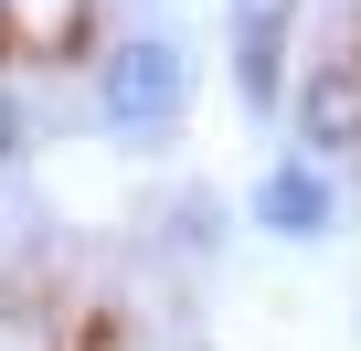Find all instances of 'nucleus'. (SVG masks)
I'll use <instances>...</instances> for the list:
<instances>
[{
	"label": "nucleus",
	"mask_w": 361,
	"mask_h": 351,
	"mask_svg": "<svg viewBox=\"0 0 361 351\" xmlns=\"http://www.w3.org/2000/svg\"><path fill=\"white\" fill-rule=\"evenodd\" d=\"M180 96H192V64H180L170 32H128V43L96 64V107H106L117 128H170Z\"/></svg>",
	"instance_id": "1"
},
{
	"label": "nucleus",
	"mask_w": 361,
	"mask_h": 351,
	"mask_svg": "<svg viewBox=\"0 0 361 351\" xmlns=\"http://www.w3.org/2000/svg\"><path fill=\"white\" fill-rule=\"evenodd\" d=\"M287 32H298V0H234V96L255 117H276V64H287Z\"/></svg>",
	"instance_id": "2"
},
{
	"label": "nucleus",
	"mask_w": 361,
	"mask_h": 351,
	"mask_svg": "<svg viewBox=\"0 0 361 351\" xmlns=\"http://www.w3.org/2000/svg\"><path fill=\"white\" fill-rule=\"evenodd\" d=\"M245 213H255V234H287V245H319V234L340 224V192L319 182L308 160H276L266 182H255V203H245Z\"/></svg>",
	"instance_id": "3"
},
{
	"label": "nucleus",
	"mask_w": 361,
	"mask_h": 351,
	"mask_svg": "<svg viewBox=\"0 0 361 351\" xmlns=\"http://www.w3.org/2000/svg\"><path fill=\"white\" fill-rule=\"evenodd\" d=\"M298 138L308 149H350L361 138V64L350 54H329V64L298 75Z\"/></svg>",
	"instance_id": "4"
},
{
	"label": "nucleus",
	"mask_w": 361,
	"mask_h": 351,
	"mask_svg": "<svg viewBox=\"0 0 361 351\" xmlns=\"http://www.w3.org/2000/svg\"><path fill=\"white\" fill-rule=\"evenodd\" d=\"M11 160H22V96L0 85V170H11Z\"/></svg>",
	"instance_id": "5"
}]
</instances>
